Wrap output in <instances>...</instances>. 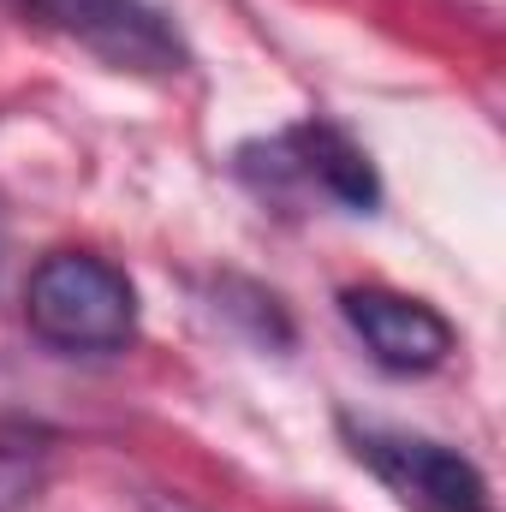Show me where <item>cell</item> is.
I'll list each match as a JSON object with an SVG mask.
<instances>
[{
	"label": "cell",
	"instance_id": "obj_1",
	"mask_svg": "<svg viewBox=\"0 0 506 512\" xmlns=\"http://www.w3.org/2000/svg\"><path fill=\"white\" fill-rule=\"evenodd\" d=\"M24 322L60 352H126L137 334V292L108 256L54 251L24 280Z\"/></svg>",
	"mask_w": 506,
	"mask_h": 512
},
{
	"label": "cell",
	"instance_id": "obj_2",
	"mask_svg": "<svg viewBox=\"0 0 506 512\" xmlns=\"http://www.w3.org/2000/svg\"><path fill=\"white\" fill-rule=\"evenodd\" d=\"M42 24L90 48L102 66L131 78H179L191 66L179 30L149 0H24Z\"/></svg>",
	"mask_w": 506,
	"mask_h": 512
},
{
	"label": "cell",
	"instance_id": "obj_3",
	"mask_svg": "<svg viewBox=\"0 0 506 512\" xmlns=\"http://www.w3.org/2000/svg\"><path fill=\"white\" fill-rule=\"evenodd\" d=\"M346 435H352V453L399 495V507H411V512H495L483 471L459 447H441V441L405 435V429H376V423H346Z\"/></svg>",
	"mask_w": 506,
	"mask_h": 512
},
{
	"label": "cell",
	"instance_id": "obj_4",
	"mask_svg": "<svg viewBox=\"0 0 506 512\" xmlns=\"http://www.w3.org/2000/svg\"><path fill=\"white\" fill-rule=\"evenodd\" d=\"M340 310L358 328L364 352L376 358L381 370H393V376L441 370L453 358V346H459L453 322L435 304H423L411 292H393V286H346L340 292Z\"/></svg>",
	"mask_w": 506,
	"mask_h": 512
},
{
	"label": "cell",
	"instance_id": "obj_5",
	"mask_svg": "<svg viewBox=\"0 0 506 512\" xmlns=\"http://www.w3.org/2000/svg\"><path fill=\"white\" fill-rule=\"evenodd\" d=\"M268 155H274L286 173H298L304 185L340 197L346 209H376V167H370V155H364L346 131L298 126V131H286V137H274Z\"/></svg>",
	"mask_w": 506,
	"mask_h": 512
},
{
	"label": "cell",
	"instance_id": "obj_6",
	"mask_svg": "<svg viewBox=\"0 0 506 512\" xmlns=\"http://www.w3.org/2000/svg\"><path fill=\"white\" fill-rule=\"evenodd\" d=\"M42 489H48V465H42V453H30V447H6V441H0V512H24Z\"/></svg>",
	"mask_w": 506,
	"mask_h": 512
}]
</instances>
